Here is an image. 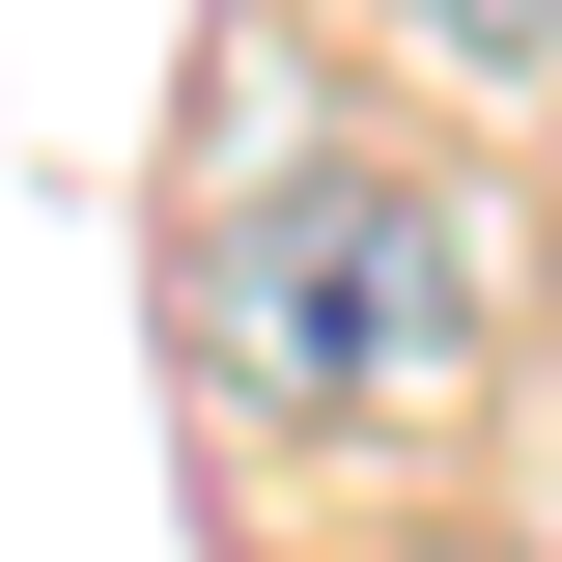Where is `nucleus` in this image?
I'll return each mask as SVG.
<instances>
[{"label": "nucleus", "mask_w": 562, "mask_h": 562, "mask_svg": "<svg viewBox=\"0 0 562 562\" xmlns=\"http://www.w3.org/2000/svg\"><path fill=\"white\" fill-rule=\"evenodd\" d=\"M198 338H225V394H281V422H394V394H450V338H479V254H450L394 169L281 140L254 198L198 225Z\"/></svg>", "instance_id": "1"}, {"label": "nucleus", "mask_w": 562, "mask_h": 562, "mask_svg": "<svg viewBox=\"0 0 562 562\" xmlns=\"http://www.w3.org/2000/svg\"><path fill=\"white\" fill-rule=\"evenodd\" d=\"M422 57H479V85H562V0H422Z\"/></svg>", "instance_id": "2"}]
</instances>
